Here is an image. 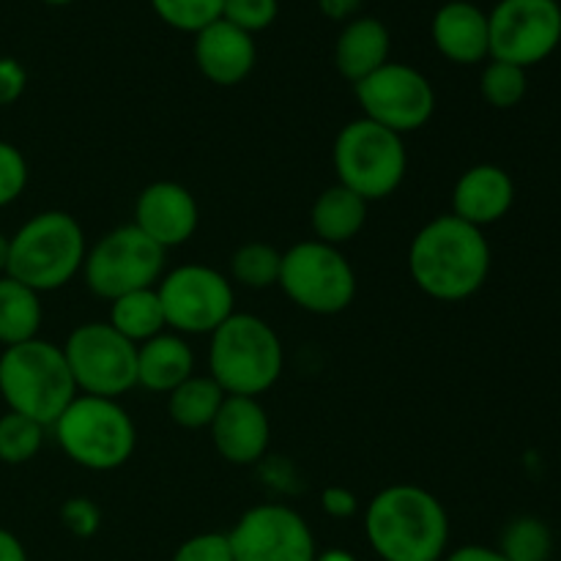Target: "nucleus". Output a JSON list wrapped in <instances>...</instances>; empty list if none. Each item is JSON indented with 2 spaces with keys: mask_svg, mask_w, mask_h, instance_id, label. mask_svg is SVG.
<instances>
[{
  "mask_svg": "<svg viewBox=\"0 0 561 561\" xmlns=\"http://www.w3.org/2000/svg\"><path fill=\"white\" fill-rule=\"evenodd\" d=\"M279 288L299 310L337 316L356 299V274L340 247L310 239L283 252Z\"/></svg>",
  "mask_w": 561,
  "mask_h": 561,
  "instance_id": "8",
  "label": "nucleus"
},
{
  "mask_svg": "<svg viewBox=\"0 0 561 561\" xmlns=\"http://www.w3.org/2000/svg\"><path fill=\"white\" fill-rule=\"evenodd\" d=\"M362 118L376 121L394 135L422 129L436 113V91L420 69L409 64H383L354 85Z\"/></svg>",
  "mask_w": 561,
  "mask_h": 561,
  "instance_id": "12",
  "label": "nucleus"
},
{
  "mask_svg": "<svg viewBox=\"0 0 561 561\" xmlns=\"http://www.w3.org/2000/svg\"><path fill=\"white\" fill-rule=\"evenodd\" d=\"M444 561H507L499 553V548L488 546H460L455 548Z\"/></svg>",
  "mask_w": 561,
  "mask_h": 561,
  "instance_id": "37",
  "label": "nucleus"
},
{
  "mask_svg": "<svg viewBox=\"0 0 561 561\" xmlns=\"http://www.w3.org/2000/svg\"><path fill=\"white\" fill-rule=\"evenodd\" d=\"M285 351L279 334L263 318L233 312L208 345V376L225 394L261 398L283 376Z\"/></svg>",
  "mask_w": 561,
  "mask_h": 561,
  "instance_id": "3",
  "label": "nucleus"
},
{
  "mask_svg": "<svg viewBox=\"0 0 561 561\" xmlns=\"http://www.w3.org/2000/svg\"><path fill=\"white\" fill-rule=\"evenodd\" d=\"M195 64L214 85H239L257 64L255 36L228 20H217L195 33Z\"/></svg>",
  "mask_w": 561,
  "mask_h": 561,
  "instance_id": "17",
  "label": "nucleus"
},
{
  "mask_svg": "<svg viewBox=\"0 0 561 561\" xmlns=\"http://www.w3.org/2000/svg\"><path fill=\"white\" fill-rule=\"evenodd\" d=\"M9 252H11V236L0 233V277H3L5 268H9Z\"/></svg>",
  "mask_w": 561,
  "mask_h": 561,
  "instance_id": "41",
  "label": "nucleus"
},
{
  "mask_svg": "<svg viewBox=\"0 0 561 561\" xmlns=\"http://www.w3.org/2000/svg\"><path fill=\"white\" fill-rule=\"evenodd\" d=\"M316 561H356V557H354V553L343 551V548H332V551L318 553Z\"/></svg>",
  "mask_w": 561,
  "mask_h": 561,
  "instance_id": "40",
  "label": "nucleus"
},
{
  "mask_svg": "<svg viewBox=\"0 0 561 561\" xmlns=\"http://www.w3.org/2000/svg\"><path fill=\"white\" fill-rule=\"evenodd\" d=\"M195 354L190 343L175 332H162L137 345V387L148 392L170 394L175 387L195 376Z\"/></svg>",
  "mask_w": 561,
  "mask_h": 561,
  "instance_id": "21",
  "label": "nucleus"
},
{
  "mask_svg": "<svg viewBox=\"0 0 561 561\" xmlns=\"http://www.w3.org/2000/svg\"><path fill=\"white\" fill-rule=\"evenodd\" d=\"M321 507L329 518L345 520V518H354V515L359 513V499H356V493L348 491V488L329 485L323 488L321 493Z\"/></svg>",
  "mask_w": 561,
  "mask_h": 561,
  "instance_id": "36",
  "label": "nucleus"
},
{
  "mask_svg": "<svg viewBox=\"0 0 561 561\" xmlns=\"http://www.w3.org/2000/svg\"><path fill=\"white\" fill-rule=\"evenodd\" d=\"M332 162L337 184L367 203L394 195L409 173L403 137L370 118H356L337 131Z\"/></svg>",
  "mask_w": 561,
  "mask_h": 561,
  "instance_id": "7",
  "label": "nucleus"
},
{
  "mask_svg": "<svg viewBox=\"0 0 561 561\" xmlns=\"http://www.w3.org/2000/svg\"><path fill=\"white\" fill-rule=\"evenodd\" d=\"M499 553L507 561H548L553 553V535L546 520L520 515L502 531Z\"/></svg>",
  "mask_w": 561,
  "mask_h": 561,
  "instance_id": "27",
  "label": "nucleus"
},
{
  "mask_svg": "<svg viewBox=\"0 0 561 561\" xmlns=\"http://www.w3.org/2000/svg\"><path fill=\"white\" fill-rule=\"evenodd\" d=\"M77 394L60 345L36 337L0 354V398L14 414L53 427Z\"/></svg>",
  "mask_w": 561,
  "mask_h": 561,
  "instance_id": "4",
  "label": "nucleus"
},
{
  "mask_svg": "<svg viewBox=\"0 0 561 561\" xmlns=\"http://www.w3.org/2000/svg\"><path fill=\"white\" fill-rule=\"evenodd\" d=\"M0 561H27L25 546L3 526H0Z\"/></svg>",
  "mask_w": 561,
  "mask_h": 561,
  "instance_id": "39",
  "label": "nucleus"
},
{
  "mask_svg": "<svg viewBox=\"0 0 561 561\" xmlns=\"http://www.w3.org/2000/svg\"><path fill=\"white\" fill-rule=\"evenodd\" d=\"M409 272L416 288L431 299L466 301L488 283L491 244L480 228L455 214H442L411 241Z\"/></svg>",
  "mask_w": 561,
  "mask_h": 561,
  "instance_id": "1",
  "label": "nucleus"
},
{
  "mask_svg": "<svg viewBox=\"0 0 561 561\" xmlns=\"http://www.w3.org/2000/svg\"><path fill=\"white\" fill-rule=\"evenodd\" d=\"M42 318V294L3 274L0 277V345L9 348V345L36 340Z\"/></svg>",
  "mask_w": 561,
  "mask_h": 561,
  "instance_id": "23",
  "label": "nucleus"
},
{
  "mask_svg": "<svg viewBox=\"0 0 561 561\" xmlns=\"http://www.w3.org/2000/svg\"><path fill=\"white\" fill-rule=\"evenodd\" d=\"M321 14H327L329 20H348L356 9L362 5V0H316Z\"/></svg>",
  "mask_w": 561,
  "mask_h": 561,
  "instance_id": "38",
  "label": "nucleus"
},
{
  "mask_svg": "<svg viewBox=\"0 0 561 561\" xmlns=\"http://www.w3.org/2000/svg\"><path fill=\"white\" fill-rule=\"evenodd\" d=\"M233 561H316L312 529L285 504L250 507L228 531Z\"/></svg>",
  "mask_w": 561,
  "mask_h": 561,
  "instance_id": "14",
  "label": "nucleus"
},
{
  "mask_svg": "<svg viewBox=\"0 0 561 561\" xmlns=\"http://www.w3.org/2000/svg\"><path fill=\"white\" fill-rule=\"evenodd\" d=\"M170 561H233L228 535L219 531H206V535H195L179 546Z\"/></svg>",
  "mask_w": 561,
  "mask_h": 561,
  "instance_id": "33",
  "label": "nucleus"
},
{
  "mask_svg": "<svg viewBox=\"0 0 561 561\" xmlns=\"http://www.w3.org/2000/svg\"><path fill=\"white\" fill-rule=\"evenodd\" d=\"M27 159L11 142L0 140V208L20 201L27 186Z\"/></svg>",
  "mask_w": 561,
  "mask_h": 561,
  "instance_id": "32",
  "label": "nucleus"
},
{
  "mask_svg": "<svg viewBox=\"0 0 561 561\" xmlns=\"http://www.w3.org/2000/svg\"><path fill=\"white\" fill-rule=\"evenodd\" d=\"M526 91H529V77L526 69L504 60H491L482 69L480 77V93L491 107L496 110H513L524 102Z\"/></svg>",
  "mask_w": 561,
  "mask_h": 561,
  "instance_id": "29",
  "label": "nucleus"
},
{
  "mask_svg": "<svg viewBox=\"0 0 561 561\" xmlns=\"http://www.w3.org/2000/svg\"><path fill=\"white\" fill-rule=\"evenodd\" d=\"M365 535L381 561H442L449 546V515L420 485H389L373 496Z\"/></svg>",
  "mask_w": 561,
  "mask_h": 561,
  "instance_id": "2",
  "label": "nucleus"
},
{
  "mask_svg": "<svg viewBox=\"0 0 561 561\" xmlns=\"http://www.w3.org/2000/svg\"><path fill=\"white\" fill-rule=\"evenodd\" d=\"M279 14V0H225L222 20L241 27L250 36L274 25Z\"/></svg>",
  "mask_w": 561,
  "mask_h": 561,
  "instance_id": "31",
  "label": "nucleus"
},
{
  "mask_svg": "<svg viewBox=\"0 0 561 561\" xmlns=\"http://www.w3.org/2000/svg\"><path fill=\"white\" fill-rule=\"evenodd\" d=\"M85 252V230L71 214L42 211L11 236L5 274L36 294H49L82 272Z\"/></svg>",
  "mask_w": 561,
  "mask_h": 561,
  "instance_id": "5",
  "label": "nucleus"
},
{
  "mask_svg": "<svg viewBox=\"0 0 561 561\" xmlns=\"http://www.w3.org/2000/svg\"><path fill=\"white\" fill-rule=\"evenodd\" d=\"M53 431L66 458L88 471L121 469L137 447V427L124 405L93 394H77Z\"/></svg>",
  "mask_w": 561,
  "mask_h": 561,
  "instance_id": "6",
  "label": "nucleus"
},
{
  "mask_svg": "<svg viewBox=\"0 0 561 561\" xmlns=\"http://www.w3.org/2000/svg\"><path fill=\"white\" fill-rule=\"evenodd\" d=\"M283 252L266 241H247L230 255V283L250 290H266L279 283Z\"/></svg>",
  "mask_w": 561,
  "mask_h": 561,
  "instance_id": "26",
  "label": "nucleus"
},
{
  "mask_svg": "<svg viewBox=\"0 0 561 561\" xmlns=\"http://www.w3.org/2000/svg\"><path fill=\"white\" fill-rule=\"evenodd\" d=\"M60 348L80 394L118 400L137 387V345L107 321L82 323Z\"/></svg>",
  "mask_w": 561,
  "mask_h": 561,
  "instance_id": "10",
  "label": "nucleus"
},
{
  "mask_svg": "<svg viewBox=\"0 0 561 561\" xmlns=\"http://www.w3.org/2000/svg\"><path fill=\"white\" fill-rule=\"evenodd\" d=\"M225 398L228 394L211 376H192L168 394V414L179 427L201 431V427H211Z\"/></svg>",
  "mask_w": 561,
  "mask_h": 561,
  "instance_id": "25",
  "label": "nucleus"
},
{
  "mask_svg": "<svg viewBox=\"0 0 561 561\" xmlns=\"http://www.w3.org/2000/svg\"><path fill=\"white\" fill-rule=\"evenodd\" d=\"M170 332L214 334L236 312V290L230 277L203 263H186L162 274L157 285Z\"/></svg>",
  "mask_w": 561,
  "mask_h": 561,
  "instance_id": "11",
  "label": "nucleus"
},
{
  "mask_svg": "<svg viewBox=\"0 0 561 561\" xmlns=\"http://www.w3.org/2000/svg\"><path fill=\"white\" fill-rule=\"evenodd\" d=\"M367 206L356 192L334 184L316 197L310 211L312 233L318 241L332 247H343L362 233L367 222Z\"/></svg>",
  "mask_w": 561,
  "mask_h": 561,
  "instance_id": "22",
  "label": "nucleus"
},
{
  "mask_svg": "<svg viewBox=\"0 0 561 561\" xmlns=\"http://www.w3.org/2000/svg\"><path fill=\"white\" fill-rule=\"evenodd\" d=\"M491 60L529 66L551 58L561 44L559 0H499L488 14Z\"/></svg>",
  "mask_w": 561,
  "mask_h": 561,
  "instance_id": "13",
  "label": "nucleus"
},
{
  "mask_svg": "<svg viewBox=\"0 0 561 561\" xmlns=\"http://www.w3.org/2000/svg\"><path fill=\"white\" fill-rule=\"evenodd\" d=\"M60 520H64V526L71 535L80 537V540H88V537L96 535L99 526H102V510H99L91 499L77 496L69 499V502L60 507Z\"/></svg>",
  "mask_w": 561,
  "mask_h": 561,
  "instance_id": "34",
  "label": "nucleus"
},
{
  "mask_svg": "<svg viewBox=\"0 0 561 561\" xmlns=\"http://www.w3.org/2000/svg\"><path fill=\"white\" fill-rule=\"evenodd\" d=\"M168 252L135 225H121L85 252L82 277L99 299H118L131 290L157 288Z\"/></svg>",
  "mask_w": 561,
  "mask_h": 561,
  "instance_id": "9",
  "label": "nucleus"
},
{
  "mask_svg": "<svg viewBox=\"0 0 561 561\" xmlns=\"http://www.w3.org/2000/svg\"><path fill=\"white\" fill-rule=\"evenodd\" d=\"M107 323L135 345L148 343V340L168 329L157 288L131 290V294H124L110 301Z\"/></svg>",
  "mask_w": 561,
  "mask_h": 561,
  "instance_id": "24",
  "label": "nucleus"
},
{
  "mask_svg": "<svg viewBox=\"0 0 561 561\" xmlns=\"http://www.w3.org/2000/svg\"><path fill=\"white\" fill-rule=\"evenodd\" d=\"M208 431L217 453L233 466L257 463L272 442V422L257 398L228 394Z\"/></svg>",
  "mask_w": 561,
  "mask_h": 561,
  "instance_id": "16",
  "label": "nucleus"
},
{
  "mask_svg": "<svg viewBox=\"0 0 561 561\" xmlns=\"http://www.w3.org/2000/svg\"><path fill=\"white\" fill-rule=\"evenodd\" d=\"M42 3H47V5H69V3H75V0H42Z\"/></svg>",
  "mask_w": 561,
  "mask_h": 561,
  "instance_id": "42",
  "label": "nucleus"
},
{
  "mask_svg": "<svg viewBox=\"0 0 561 561\" xmlns=\"http://www.w3.org/2000/svg\"><path fill=\"white\" fill-rule=\"evenodd\" d=\"M433 44L447 60L458 66H474L491 58V31L488 14L469 0H449L433 16Z\"/></svg>",
  "mask_w": 561,
  "mask_h": 561,
  "instance_id": "19",
  "label": "nucleus"
},
{
  "mask_svg": "<svg viewBox=\"0 0 561 561\" xmlns=\"http://www.w3.org/2000/svg\"><path fill=\"white\" fill-rule=\"evenodd\" d=\"M131 225L168 252L195 236L201 225V208L195 195L179 181H153L137 195Z\"/></svg>",
  "mask_w": 561,
  "mask_h": 561,
  "instance_id": "15",
  "label": "nucleus"
},
{
  "mask_svg": "<svg viewBox=\"0 0 561 561\" xmlns=\"http://www.w3.org/2000/svg\"><path fill=\"white\" fill-rule=\"evenodd\" d=\"M222 3L225 0H151V9L173 31L197 33L222 20Z\"/></svg>",
  "mask_w": 561,
  "mask_h": 561,
  "instance_id": "30",
  "label": "nucleus"
},
{
  "mask_svg": "<svg viewBox=\"0 0 561 561\" xmlns=\"http://www.w3.org/2000/svg\"><path fill=\"white\" fill-rule=\"evenodd\" d=\"M44 444V425L27 416L5 411L0 416V463L22 466L38 455Z\"/></svg>",
  "mask_w": 561,
  "mask_h": 561,
  "instance_id": "28",
  "label": "nucleus"
},
{
  "mask_svg": "<svg viewBox=\"0 0 561 561\" xmlns=\"http://www.w3.org/2000/svg\"><path fill=\"white\" fill-rule=\"evenodd\" d=\"M515 203V184L499 164H474L453 190V214L474 228L502 222Z\"/></svg>",
  "mask_w": 561,
  "mask_h": 561,
  "instance_id": "18",
  "label": "nucleus"
},
{
  "mask_svg": "<svg viewBox=\"0 0 561 561\" xmlns=\"http://www.w3.org/2000/svg\"><path fill=\"white\" fill-rule=\"evenodd\" d=\"M389 49H392L389 27L376 16H356L340 31L334 44V66L345 80L356 85L389 64Z\"/></svg>",
  "mask_w": 561,
  "mask_h": 561,
  "instance_id": "20",
  "label": "nucleus"
},
{
  "mask_svg": "<svg viewBox=\"0 0 561 561\" xmlns=\"http://www.w3.org/2000/svg\"><path fill=\"white\" fill-rule=\"evenodd\" d=\"M27 71L16 58H0V107H9L25 93Z\"/></svg>",
  "mask_w": 561,
  "mask_h": 561,
  "instance_id": "35",
  "label": "nucleus"
}]
</instances>
